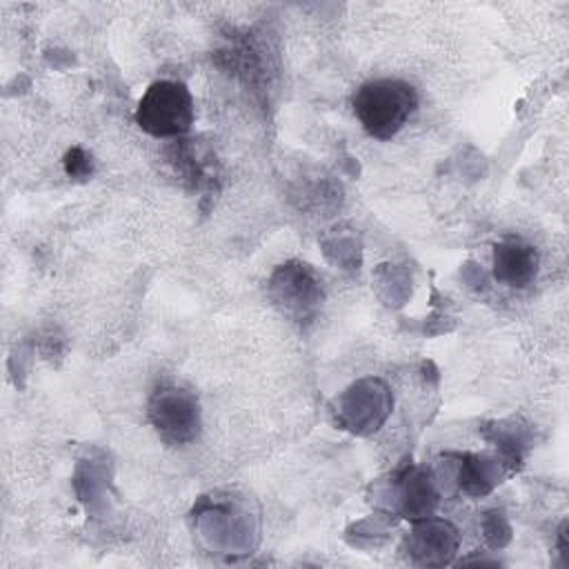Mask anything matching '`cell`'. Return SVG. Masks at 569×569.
<instances>
[{
    "mask_svg": "<svg viewBox=\"0 0 569 569\" xmlns=\"http://www.w3.org/2000/svg\"><path fill=\"white\" fill-rule=\"evenodd\" d=\"M147 416L167 445H187L196 440L202 425L196 393L173 382H160L151 391Z\"/></svg>",
    "mask_w": 569,
    "mask_h": 569,
    "instance_id": "3",
    "label": "cell"
},
{
    "mask_svg": "<svg viewBox=\"0 0 569 569\" xmlns=\"http://www.w3.org/2000/svg\"><path fill=\"white\" fill-rule=\"evenodd\" d=\"M64 171L67 176L71 178H87L93 173V160L91 156L80 149V147H71L67 153H64Z\"/></svg>",
    "mask_w": 569,
    "mask_h": 569,
    "instance_id": "10",
    "label": "cell"
},
{
    "mask_svg": "<svg viewBox=\"0 0 569 569\" xmlns=\"http://www.w3.org/2000/svg\"><path fill=\"white\" fill-rule=\"evenodd\" d=\"M458 542L456 527L449 520L431 516L416 520L405 540L409 558L422 567L449 565L458 551Z\"/></svg>",
    "mask_w": 569,
    "mask_h": 569,
    "instance_id": "5",
    "label": "cell"
},
{
    "mask_svg": "<svg viewBox=\"0 0 569 569\" xmlns=\"http://www.w3.org/2000/svg\"><path fill=\"white\" fill-rule=\"evenodd\" d=\"M269 296L273 305L296 322L316 318L325 289L318 273L305 262L280 264L269 280Z\"/></svg>",
    "mask_w": 569,
    "mask_h": 569,
    "instance_id": "4",
    "label": "cell"
},
{
    "mask_svg": "<svg viewBox=\"0 0 569 569\" xmlns=\"http://www.w3.org/2000/svg\"><path fill=\"white\" fill-rule=\"evenodd\" d=\"M351 104L369 136L389 140L418 109V91L398 78H373L356 89Z\"/></svg>",
    "mask_w": 569,
    "mask_h": 569,
    "instance_id": "1",
    "label": "cell"
},
{
    "mask_svg": "<svg viewBox=\"0 0 569 569\" xmlns=\"http://www.w3.org/2000/svg\"><path fill=\"white\" fill-rule=\"evenodd\" d=\"M136 122L153 138H178L193 124V100L189 89L176 80L149 84L136 109Z\"/></svg>",
    "mask_w": 569,
    "mask_h": 569,
    "instance_id": "2",
    "label": "cell"
},
{
    "mask_svg": "<svg viewBox=\"0 0 569 569\" xmlns=\"http://www.w3.org/2000/svg\"><path fill=\"white\" fill-rule=\"evenodd\" d=\"M365 387V380H362ZM365 407H380V409H389V400H387V389L382 387L380 380H367V396H365ZM349 416V425H356L353 429L360 431V425H367V431L378 429V425L385 420L382 413H376V409H358L347 413Z\"/></svg>",
    "mask_w": 569,
    "mask_h": 569,
    "instance_id": "9",
    "label": "cell"
},
{
    "mask_svg": "<svg viewBox=\"0 0 569 569\" xmlns=\"http://www.w3.org/2000/svg\"><path fill=\"white\" fill-rule=\"evenodd\" d=\"M465 462H460V489L469 496H482L487 493L496 480H498V471L493 467V462L489 458H480V456H460Z\"/></svg>",
    "mask_w": 569,
    "mask_h": 569,
    "instance_id": "8",
    "label": "cell"
},
{
    "mask_svg": "<svg viewBox=\"0 0 569 569\" xmlns=\"http://www.w3.org/2000/svg\"><path fill=\"white\" fill-rule=\"evenodd\" d=\"M538 249L522 238H505L493 247V278L509 289H525L538 273Z\"/></svg>",
    "mask_w": 569,
    "mask_h": 569,
    "instance_id": "6",
    "label": "cell"
},
{
    "mask_svg": "<svg viewBox=\"0 0 569 569\" xmlns=\"http://www.w3.org/2000/svg\"><path fill=\"white\" fill-rule=\"evenodd\" d=\"M400 505H402L405 518L420 520L431 516V511L438 505V493L429 471L420 467H409L400 476Z\"/></svg>",
    "mask_w": 569,
    "mask_h": 569,
    "instance_id": "7",
    "label": "cell"
}]
</instances>
